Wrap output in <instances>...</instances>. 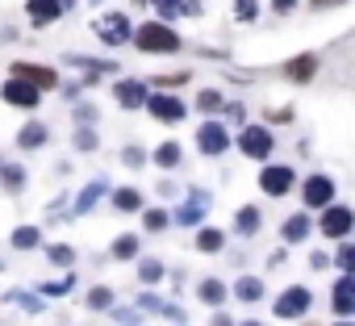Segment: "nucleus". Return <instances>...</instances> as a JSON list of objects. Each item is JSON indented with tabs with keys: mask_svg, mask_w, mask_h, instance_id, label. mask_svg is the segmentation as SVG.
<instances>
[{
	"mask_svg": "<svg viewBox=\"0 0 355 326\" xmlns=\"http://www.w3.org/2000/svg\"><path fill=\"white\" fill-rule=\"evenodd\" d=\"M134 46L142 55H171V51H180V34L167 22H146V26L134 30Z\"/></svg>",
	"mask_w": 355,
	"mask_h": 326,
	"instance_id": "1",
	"label": "nucleus"
},
{
	"mask_svg": "<svg viewBox=\"0 0 355 326\" xmlns=\"http://www.w3.org/2000/svg\"><path fill=\"white\" fill-rule=\"evenodd\" d=\"M239 151H243L247 159H268V155L276 151V138H272L268 126H247V130L239 134Z\"/></svg>",
	"mask_w": 355,
	"mask_h": 326,
	"instance_id": "2",
	"label": "nucleus"
},
{
	"mask_svg": "<svg viewBox=\"0 0 355 326\" xmlns=\"http://www.w3.org/2000/svg\"><path fill=\"white\" fill-rule=\"evenodd\" d=\"M92 30H96V38H101V42H109V46H121V42H130V38H134V26H130V17H125V13H105Z\"/></svg>",
	"mask_w": 355,
	"mask_h": 326,
	"instance_id": "3",
	"label": "nucleus"
},
{
	"mask_svg": "<svg viewBox=\"0 0 355 326\" xmlns=\"http://www.w3.org/2000/svg\"><path fill=\"white\" fill-rule=\"evenodd\" d=\"M293 185H297V172L284 168V163H268V168L259 172V189L268 197H284V193H293Z\"/></svg>",
	"mask_w": 355,
	"mask_h": 326,
	"instance_id": "4",
	"label": "nucleus"
},
{
	"mask_svg": "<svg viewBox=\"0 0 355 326\" xmlns=\"http://www.w3.org/2000/svg\"><path fill=\"white\" fill-rule=\"evenodd\" d=\"M318 226H322L326 239H347L351 226H355V214H351L347 205H334V201H330V205L322 209V222H318Z\"/></svg>",
	"mask_w": 355,
	"mask_h": 326,
	"instance_id": "5",
	"label": "nucleus"
},
{
	"mask_svg": "<svg viewBox=\"0 0 355 326\" xmlns=\"http://www.w3.org/2000/svg\"><path fill=\"white\" fill-rule=\"evenodd\" d=\"M146 113L155 121L175 126V121H184V101L180 96H167V92H155V96H146Z\"/></svg>",
	"mask_w": 355,
	"mask_h": 326,
	"instance_id": "6",
	"label": "nucleus"
},
{
	"mask_svg": "<svg viewBox=\"0 0 355 326\" xmlns=\"http://www.w3.org/2000/svg\"><path fill=\"white\" fill-rule=\"evenodd\" d=\"M226 146H230V130H226L222 121H201V130H197V151H201V155H226Z\"/></svg>",
	"mask_w": 355,
	"mask_h": 326,
	"instance_id": "7",
	"label": "nucleus"
},
{
	"mask_svg": "<svg viewBox=\"0 0 355 326\" xmlns=\"http://www.w3.org/2000/svg\"><path fill=\"white\" fill-rule=\"evenodd\" d=\"M209 205H214V197L209 193H201V189H189V201L180 205V209H175V226H197L205 214H209Z\"/></svg>",
	"mask_w": 355,
	"mask_h": 326,
	"instance_id": "8",
	"label": "nucleus"
},
{
	"mask_svg": "<svg viewBox=\"0 0 355 326\" xmlns=\"http://www.w3.org/2000/svg\"><path fill=\"white\" fill-rule=\"evenodd\" d=\"M301 201H305L309 209H326V205L334 201V180H330V176H322V172H318V176H309V180L301 185Z\"/></svg>",
	"mask_w": 355,
	"mask_h": 326,
	"instance_id": "9",
	"label": "nucleus"
},
{
	"mask_svg": "<svg viewBox=\"0 0 355 326\" xmlns=\"http://www.w3.org/2000/svg\"><path fill=\"white\" fill-rule=\"evenodd\" d=\"M309 305H313V293L301 289V284H293V289H284V293L276 297V318H301Z\"/></svg>",
	"mask_w": 355,
	"mask_h": 326,
	"instance_id": "10",
	"label": "nucleus"
},
{
	"mask_svg": "<svg viewBox=\"0 0 355 326\" xmlns=\"http://www.w3.org/2000/svg\"><path fill=\"white\" fill-rule=\"evenodd\" d=\"M0 96H5L9 105H17V109H38V101H42V88H34V84H26V80H9L5 88H0Z\"/></svg>",
	"mask_w": 355,
	"mask_h": 326,
	"instance_id": "11",
	"label": "nucleus"
},
{
	"mask_svg": "<svg viewBox=\"0 0 355 326\" xmlns=\"http://www.w3.org/2000/svg\"><path fill=\"white\" fill-rule=\"evenodd\" d=\"M26 13H30V22L38 30H46V26H55L63 17V0H26Z\"/></svg>",
	"mask_w": 355,
	"mask_h": 326,
	"instance_id": "12",
	"label": "nucleus"
},
{
	"mask_svg": "<svg viewBox=\"0 0 355 326\" xmlns=\"http://www.w3.org/2000/svg\"><path fill=\"white\" fill-rule=\"evenodd\" d=\"M330 305H334V314H355V272H347V276H338L334 280V293H330Z\"/></svg>",
	"mask_w": 355,
	"mask_h": 326,
	"instance_id": "13",
	"label": "nucleus"
},
{
	"mask_svg": "<svg viewBox=\"0 0 355 326\" xmlns=\"http://www.w3.org/2000/svg\"><path fill=\"white\" fill-rule=\"evenodd\" d=\"M13 76L34 84V88H59V76L51 67H38V63H13Z\"/></svg>",
	"mask_w": 355,
	"mask_h": 326,
	"instance_id": "14",
	"label": "nucleus"
},
{
	"mask_svg": "<svg viewBox=\"0 0 355 326\" xmlns=\"http://www.w3.org/2000/svg\"><path fill=\"white\" fill-rule=\"evenodd\" d=\"M113 96H117L121 109H142L150 92H146V84H138V80H121V84L113 88Z\"/></svg>",
	"mask_w": 355,
	"mask_h": 326,
	"instance_id": "15",
	"label": "nucleus"
},
{
	"mask_svg": "<svg viewBox=\"0 0 355 326\" xmlns=\"http://www.w3.org/2000/svg\"><path fill=\"white\" fill-rule=\"evenodd\" d=\"M51 134H46V126L42 121H30V126H21V134H17V146L21 151H34V146H42Z\"/></svg>",
	"mask_w": 355,
	"mask_h": 326,
	"instance_id": "16",
	"label": "nucleus"
},
{
	"mask_svg": "<svg viewBox=\"0 0 355 326\" xmlns=\"http://www.w3.org/2000/svg\"><path fill=\"white\" fill-rule=\"evenodd\" d=\"M313 71H318V59H313V55H301V59H293V63L284 67V76H288V80H297V84H305Z\"/></svg>",
	"mask_w": 355,
	"mask_h": 326,
	"instance_id": "17",
	"label": "nucleus"
},
{
	"mask_svg": "<svg viewBox=\"0 0 355 326\" xmlns=\"http://www.w3.org/2000/svg\"><path fill=\"white\" fill-rule=\"evenodd\" d=\"M105 189H109V180H105V176H101V180H92V185L80 193V201H76V214H88V209H92V205L105 197Z\"/></svg>",
	"mask_w": 355,
	"mask_h": 326,
	"instance_id": "18",
	"label": "nucleus"
},
{
	"mask_svg": "<svg viewBox=\"0 0 355 326\" xmlns=\"http://www.w3.org/2000/svg\"><path fill=\"white\" fill-rule=\"evenodd\" d=\"M234 297L239 301H259L263 297V280L259 276H239L234 280Z\"/></svg>",
	"mask_w": 355,
	"mask_h": 326,
	"instance_id": "19",
	"label": "nucleus"
},
{
	"mask_svg": "<svg viewBox=\"0 0 355 326\" xmlns=\"http://www.w3.org/2000/svg\"><path fill=\"white\" fill-rule=\"evenodd\" d=\"M0 185H5L9 193H21L26 189V168H17V163H0Z\"/></svg>",
	"mask_w": 355,
	"mask_h": 326,
	"instance_id": "20",
	"label": "nucleus"
},
{
	"mask_svg": "<svg viewBox=\"0 0 355 326\" xmlns=\"http://www.w3.org/2000/svg\"><path fill=\"white\" fill-rule=\"evenodd\" d=\"M259 222H263V218H259V209H255V205H243V209L234 214V230H239V234H255V230H259Z\"/></svg>",
	"mask_w": 355,
	"mask_h": 326,
	"instance_id": "21",
	"label": "nucleus"
},
{
	"mask_svg": "<svg viewBox=\"0 0 355 326\" xmlns=\"http://www.w3.org/2000/svg\"><path fill=\"white\" fill-rule=\"evenodd\" d=\"M226 247V234L218 230V226H205L201 234H197V251H205V255H214V251H222Z\"/></svg>",
	"mask_w": 355,
	"mask_h": 326,
	"instance_id": "22",
	"label": "nucleus"
},
{
	"mask_svg": "<svg viewBox=\"0 0 355 326\" xmlns=\"http://www.w3.org/2000/svg\"><path fill=\"white\" fill-rule=\"evenodd\" d=\"M180 159H184V155H180V142H163V146L155 151V163H159L163 172H171V168H180Z\"/></svg>",
	"mask_w": 355,
	"mask_h": 326,
	"instance_id": "23",
	"label": "nucleus"
},
{
	"mask_svg": "<svg viewBox=\"0 0 355 326\" xmlns=\"http://www.w3.org/2000/svg\"><path fill=\"white\" fill-rule=\"evenodd\" d=\"M280 234H284V243H301V239L309 234V218H305V214H293V218L284 222Z\"/></svg>",
	"mask_w": 355,
	"mask_h": 326,
	"instance_id": "24",
	"label": "nucleus"
},
{
	"mask_svg": "<svg viewBox=\"0 0 355 326\" xmlns=\"http://www.w3.org/2000/svg\"><path fill=\"white\" fill-rule=\"evenodd\" d=\"M38 243H42V230H38V226H17V230H13V247H17V251H34Z\"/></svg>",
	"mask_w": 355,
	"mask_h": 326,
	"instance_id": "25",
	"label": "nucleus"
},
{
	"mask_svg": "<svg viewBox=\"0 0 355 326\" xmlns=\"http://www.w3.org/2000/svg\"><path fill=\"white\" fill-rule=\"evenodd\" d=\"M109 255L113 259H134L138 255V234H117L113 247H109Z\"/></svg>",
	"mask_w": 355,
	"mask_h": 326,
	"instance_id": "26",
	"label": "nucleus"
},
{
	"mask_svg": "<svg viewBox=\"0 0 355 326\" xmlns=\"http://www.w3.org/2000/svg\"><path fill=\"white\" fill-rule=\"evenodd\" d=\"M197 297H201L205 305H222V301H226V284L209 276V280H201V289H197Z\"/></svg>",
	"mask_w": 355,
	"mask_h": 326,
	"instance_id": "27",
	"label": "nucleus"
},
{
	"mask_svg": "<svg viewBox=\"0 0 355 326\" xmlns=\"http://www.w3.org/2000/svg\"><path fill=\"white\" fill-rule=\"evenodd\" d=\"M113 205H117L121 214H134V209H142V193H138V189H117V193H113Z\"/></svg>",
	"mask_w": 355,
	"mask_h": 326,
	"instance_id": "28",
	"label": "nucleus"
},
{
	"mask_svg": "<svg viewBox=\"0 0 355 326\" xmlns=\"http://www.w3.org/2000/svg\"><path fill=\"white\" fill-rule=\"evenodd\" d=\"M150 5H155L159 22H171V17H180V13H184V0H150Z\"/></svg>",
	"mask_w": 355,
	"mask_h": 326,
	"instance_id": "29",
	"label": "nucleus"
},
{
	"mask_svg": "<svg viewBox=\"0 0 355 326\" xmlns=\"http://www.w3.org/2000/svg\"><path fill=\"white\" fill-rule=\"evenodd\" d=\"M138 276H142V284H159L163 280V259H142L138 264Z\"/></svg>",
	"mask_w": 355,
	"mask_h": 326,
	"instance_id": "30",
	"label": "nucleus"
},
{
	"mask_svg": "<svg viewBox=\"0 0 355 326\" xmlns=\"http://www.w3.org/2000/svg\"><path fill=\"white\" fill-rule=\"evenodd\" d=\"M142 222H146V230H150V234H159V230H167L171 214H167V209H146V214H142Z\"/></svg>",
	"mask_w": 355,
	"mask_h": 326,
	"instance_id": "31",
	"label": "nucleus"
},
{
	"mask_svg": "<svg viewBox=\"0 0 355 326\" xmlns=\"http://www.w3.org/2000/svg\"><path fill=\"white\" fill-rule=\"evenodd\" d=\"M46 259H51V264H59V268H71L76 251H71L67 243H55V247H46Z\"/></svg>",
	"mask_w": 355,
	"mask_h": 326,
	"instance_id": "32",
	"label": "nucleus"
},
{
	"mask_svg": "<svg viewBox=\"0 0 355 326\" xmlns=\"http://www.w3.org/2000/svg\"><path fill=\"white\" fill-rule=\"evenodd\" d=\"M71 289H76V276H71V272H67L63 280H51V284H42V293H46V297H67Z\"/></svg>",
	"mask_w": 355,
	"mask_h": 326,
	"instance_id": "33",
	"label": "nucleus"
},
{
	"mask_svg": "<svg viewBox=\"0 0 355 326\" xmlns=\"http://www.w3.org/2000/svg\"><path fill=\"white\" fill-rule=\"evenodd\" d=\"M76 146H80V151H96V146H101L96 130H92V126H80V130H76Z\"/></svg>",
	"mask_w": 355,
	"mask_h": 326,
	"instance_id": "34",
	"label": "nucleus"
},
{
	"mask_svg": "<svg viewBox=\"0 0 355 326\" xmlns=\"http://www.w3.org/2000/svg\"><path fill=\"white\" fill-rule=\"evenodd\" d=\"M197 109H201V113H214V109H222V92H214V88H205V92L197 96Z\"/></svg>",
	"mask_w": 355,
	"mask_h": 326,
	"instance_id": "35",
	"label": "nucleus"
},
{
	"mask_svg": "<svg viewBox=\"0 0 355 326\" xmlns=\"http://www.w3.org/2000/svg\"><path fill=\"white\" fill-rule=\"evenodd\" d=\"M113 305V293L109 289H92L88 293V309H109Z\"/></svg>",
	"mask_w": 355,
	"mask_h": 326,
	"instance_id": "36",
	"label": "nucleus"
},
{
	"mask_svg": "<svg viewBox=\"0 0 355 326\" xmlns=\"http://www.w3.org/2000/svg\"><path fill=\"white\" fill-rule=\"evenodd\" d=\"M334 259H338V268H343V272H355V243L338 247V255H334Z\"/></svg>",
	"mask_w": 355,
	"mask_h": 326,
	"instance_id": "37",
	"label": "nucleus"
},
{
	"mask_svg": "<svg viewBox=\"0 0 355 326\" xmlns=\"http://www.w3.org/2000/svg\"><path fill=\"white\" fill-rule=\"evenodd\" d=\"M96 117H101V109H96V105H76V121H80V126H92Z\"/></svg>",
	"mask_w": 355,
	"mask_h": 326,
	"instance_id": "38",
	"label": "nucleus"
},
{
	"mask_svg": "<svg viewBox=\"0 0 355 326\" xmlns=\"http://www.w3.org/2000/svg\"><path fill=\"white\" fill-rule=\"evenodd\" d=\"M9 301H17V305H26L30 314H38V309H42V297H30V293H9Z\"/></svg>",
	"mask_w": 355,
	"mask_h": 326,
	"instance_id": "39",
	"label": "nucleus"
},
{
	"mask_svg": "<svg viewBox=\"0 0 355 326\" xmlns=\"http://www.w3.org/2000/svg\"><path fill=\"white\" fill-rule=\"evenodd\" d=\"M234 9H239L243 22H255V17H259V5H255V0H234Z\"/></svg>",
	"mask_w": 355,
	"mask_h": 326,
	"instance_id": "40",
	"label": "nucleus"
},
{
	"mask_svg": "<svg viewBox=\"0 0 355 326\" xmlns=\"http://www.w3.org/2000/svg\"><path fill=\"white\" fill-rule=\"evenodd\" d=\"M121 159L130 163V168H142V163H146V155H142L138 146H125V151H121Z\"/></svg>",
	"mask_w": 355,
	"mask_h": 326,
	"instance_id": "41",
	"label": "nucleus"
},
{
	"mask_svg": "<svg viewBox=\"0 0 355 326\" xmlns=\"http://www.w3.org/2000/svg\"><path fill=\"white\" fill-rule=\"evenodd\" d=\"M222 109H226V117H234V121L247 113V109H243V101H230V105H222Z\"/></svg>",
	"mask_w": 355,
	"mask_h": 326,
	"instance_id": "42",
	"label": "nucleus"
},
{
	"mask_svg": "<svg viewBox=\"0 0 355 326\" xmlns=\"http://www.w3.org/2000/svg\"><path fill=\"white\" fill-rule=\"evenodd\" d=\"M272 9H276V13H293V9H297V0H272Z\"/></svg>",
	"mask_w": 355,
	"mask_h": 326,
	"instance_id": "43",
	"label": "nucleus"
},
{
	"mask_svg": "<svg viewBox=\"0 0 355 326\" xmlns=\"http://www.w3.org/2000/svg\"><path fill=\"white\" fill-rule=\"evenodd\" d=\"M80 88H88V84H67L63 96H67V101H80Z\"/></svg>",
	"mask_w": 355,
	"mask_h": 326,
	"instance_id": "44",
	"label": "nucleus"
},
{
	"mask_svg": "<svg viewBox=\"0 0 355 326\" xmlns=\"http://www.w3.org/2000/svg\"><path fill=\"white\" fill-rule=\"evenodd\" d=\"M113 318H117V322H125V326H130V322H138V314H134V309H117Z\"/></svg>",
	"mask_w": 355,
	"mask_h": 326,
	"instance_id": "45",
	"label": "nucleus"
},
{
	"mask_svg": "<svg viewBox=\"0 0 355 326\" xmlns=\"http://www.w3.org/2000/svg\"><path fill=\"white\" fill-rule=\"evenodd\" d=\"M313 9H330V5H343V0H309Z\"/></svg>",
	"mask_w": 355,
	"mask_h": 326,
	"instance_id": "46",
	"label": "nucleus"
},
{
	"mask_svg": "<svg viewBox=\"0 0 355 326\" xmlns=\"http://www.w3.org/2000/svg\"><path fill=\"white\" fill-rule=\"evenodd\" d=\"M209 326H234V322H230L226 314H214V322H209Z\"/></svg>",
	"mask_w": 355,
	"mask_h": 326,
	"instance_id": "47",
	"label": "nucleus"
},
{
	"mask_svg": "<svg viewBox=\"0 0 355 326\" xmlns=\"http://www.w3.org/2000/svg\"><path fill=\"white\" fill-rule=\"evenodd\" d=\"M243 326H263V322H255V318H251V322H243Z\"/></svg>",
	"mask_w": 355,
	"mask_h": 326,
	"instance_id": "48",
	"label": "nucleus"
},
{
	"mask_svg": "<svg viewBox=\"0 0 355 326\" xmlns=\"http://www.w3.org/2000/svg\"><path fill=\"white\" fill-rule=\"evenodd\" d=\"M71 5H76V0H63V9H71Z\"/></svg>",
	"mask_w": 355,
	"mask_h": 326,
	"instance_id": "49",
	"label": "nucleus"
},
{
	"mask_svg": "<svg viewBox=\"0 0 355 326\" xmlns=\"http://www.w3.org/2000/svg\"><path fill=\"white\" fill-rule=\"evenodd\" d=\"M334 326H355V322H334Z\"/></svg>",
	"mask_w": 355,
	"mask_h": 326,
	"instance_id": "50",
	"label": "nucleus"
},
{
	"mask_svg": "<svg viewBox=\"0 0 355 326\" xmlns=\"http://www.w3.org/2000/svg\"><path fill=\"white\" fill-rule=\"evenodd\" d=\"M92 5H101V0H92Z\"/></svg>",
	"mask_w": 355,
	"mask_h": 326,
	"instance_id": "51",
	"label": "nucleus"
}]
</instances>
